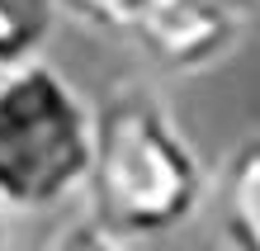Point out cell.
<instances>
[{"instance_id":"cell-5","label":"cell","mask_w":260,"mask_h":251,"mask_svg":"<svg viewBox=\"0 0 260 251\" xmlns=\"http://www.w3.org/2000/svg\"><path fill=\"white\" fill-rule=\"evenodd\" d=\"M57 19V0H0V76L38 62Z\"/></svg>"},{"instance_id":"cell-3","label":"cell","mask_w":260,"mask_h":251,"mask_svg":"<svg viewBox=\"0 0 260 251\" xmlns=\"http://www.w3.org/2000/svg\"><path fill=\"white\" fill-rule=\"evenodd\" d=\"M251 19L232 0H147L133 43L166 76H204L241 48Z\"/></svg>"},{"instance_id":"cell-6","label":"cell","mask_w":260,"mask_h":251,"mask_svg":"<svg viewBox=\"0 0 260 251\" xmlns=\"http://www.w3.org/2000/svg\"><path fill=\"white\" fill-rule=\"evenodd\" d=\"M62 19L90 29V34H109V38H133L137 19H142L147 0H57Z\"/></svg>"},{"instance_id":"cell-8","label":"cell","mask_w":260,"mask_h":251,"mask_svg":"<svg viewBox=\"0 0 260 251\" xmlns=\"http://www.w3.org/2000/svg\"><path fill=\"white\" fill-rule=\"evenodd\" d=\"M5 242H10V209L0 204V251H5Z\"/></svg>"},{"instance_id":"cell-2","label":"cell","mask_w":260,"mask_h":251,"mask_svg":"<svg viewBox=\"0 0 260 251\" xmlns=\"http://www.w3.org/2000/svg\"><path fill=\"white\" fill-rule=\"evenodd\" d=\"M95 156V104L52 62L0 76V204L43 213L85 190Z\"/></svg>"},{"instance_id":"cell-7","label":"cell","mask_w":260,"mask_h":251,"mask_svg":"<svg viewBox=\"0 0 260 251\" xmlns=\"http://www.w3.org/2000/svg\"><path fill=\"white\" fill-rule=\"evenodd\" d=\"M48 251H123V237L109 232L95 213H85V218H76V223H67L57 232L48 242Z\"/></svg>"},{"instance_id":"cell-9","label":"cell","mask_w":260,"mask_h":251,"mask_svg":"<svg viewBox=\"0 0 260 251\" xmlns=\"http://www.w3.org/2000/svg\"><path fill=\"white\" fill-rule=\"evenodd\" d=\"M232 5H241L246 14H260V0H232Z\"/></svg>"},{"instance_id":"cell-4","label":"cell","mask_w":260,"mask_h":251,"mask_svg":"<svg viewBox=\"0 0 260 251\" xmlns=\"http://www.w3.org/2000/svg\"><path fill=\"white\" fill-rule=\"evenodd\" d=\"M213 209L227 251H260V133L222 156L213 176Z\"/></svg>"},{"instance_id":"cell-1","label":"cell","mask_w":260,"mask_h":251,"mask_svg":"<svg viewBox=\"0 0 260 251\" xmlns=\"http://www.w3.org/2000/svg\"><path fill=\"white\" fill-rule=\"evenodd\" d=\"M90 213L123 242L185 228L213 194L208 166L166 100L142 81L118 86L95 104Z\"/></svg>"}]
</instances>
